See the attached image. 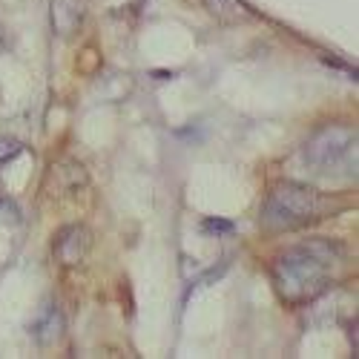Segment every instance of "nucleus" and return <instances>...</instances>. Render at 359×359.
I'll return each mask as SVG.
<instances>
[{
	"mask_svg": "<svg viewBox=\"0 0 359 359\" xmlns=\"http://www.w3.org/2000/svg\"><path fill=\"white\" fill-rule=\"evenodd\" d=\"M86 18V0H52V29L55 35L72 38Z\"/></svg>",
	"mask_w": 359,
	"mask_h": 359,
	"instance_id": "obj_5",
	"label": "nucleus"
},
{
	"mask_svg": "<svg viewBox=\"0 0 359 359\" xmlns=\"http://www.w3.org/2000/svg\"><path fill=\"white\" fill-rule=\"evenodd\" d=\"M204 4L210 9V15L222 23H236L245 18V6L238 0H204Z\"/></svg>",
	"mask_w": 359,
	"mask_h": 359,
	"instance_id": "obj_7",
	"label": "nucleus"
},
{
	"mask_svg": "<svg viewBox=\"0 0 359 359\" xmlns=\"http://www.w3.org/2000/svg\"><path fill=\"white\" fill-rule=\"evenodd\" d=\"M93 248V236L83 224H67L55 233L52 238V253L64 267H81Z\"/></svg>",
	"mask_w": 359,
	"mask_h": 359,
	"instance_id": "obj_4",
	"label": "nucleus"
},
{
	"mask_svg": "<svg viewBox=\"0 0 359 359\" xmlns=\"http://www.w3.org/2000/svg\"><path fill=\"white\" fill-rule=\"evenodd\" d=\"M302 161L319 175L356 178V127L325 124L302 147Z\"/></svg>",
	"mask_w": 359,
	"mask_h": 359,
	"instance_id": "obj_3",
	"label": "nucleus"
},
{
	"mask_svg": "<svg viewBox=\"0 0 359 359\" xmlns=\"http://www.w3.org/2000/svg\"><path fill=\"white\" fill-rule=\"evenodd\" d=\"M29 334L35 337L38 345H52L64 337V316H61V308L57 305H43V311L35 316L32 327H29Z\"/></svg>",
	"mask_w": 359,
	"mask_h": 359,
	"instance_id": "obj_6",
	"label": "nucleus"
},
{
	"mask_svg": "<svg viewBox=\"0 0 359 359\" xmlns=\"http://www.w3.org/2000/svg\"><path fill=\"white\" fill-rule=\"evenodd\" d=\"M345 259V248L334 238H305L273 259V290L287 308H305L334 287Z\"/></svg>",
	"mask_w": 359,
	"mask_h": 359,
	"instance_id": "obj_1",
	"label": "nucleus"
},
{
	"mask_svg": "<svg viewBox=\"0 0 359 359\" xmlns=\"http://www.w3.org/2000/svg\"><path fill=\"white\" fill-rule=\"evenodd\" d=\"M339 210L342 204L334 196H327L311 184L279 182L264 198L262 224L273 233H293V230H305L316 222L331 219Z\"/></svg>",
	"mask_w": 359,
	"mask_h": 359,
	"instance_id": "obj_2",
	"label": "nucleus"
}]
</instances>
